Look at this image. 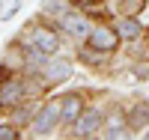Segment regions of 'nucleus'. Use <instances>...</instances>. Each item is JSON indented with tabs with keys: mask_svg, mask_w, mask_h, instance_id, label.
Masks as SVG:
<instances>
[{
	"mask_svg": "<svg viewBox=\"0 0 149 140\" xmlns=\"http://www.w3.org/2000/svg\"><path fill=\"white\" fill-rule=\"evenodd\" d=\"M102 125V113L98 110H84L78 119H74V134L78 137H93Z\"/></svg>",
	"mask_w": 149,
	"mask_h": 140,
	"instance_id": "nucleus-3",
	"label": "nucleus"
},
{
	"mask_svg": "<svg viewBox=\"0 0 149 140\" xmlns=\"http://www.w3.org/2000/svg\"><path fill=\"white\" fill-rule=\"evenodd\" d=\"M143 137H146V140H149V131H143Z\"/></svg>",
	"mask_w": 149,
	"mask_h": 140,
	"instance_id": "nucleus-15",
	"label": "nucleus"
},
{
	"mask_svg": "<svg viewBox=\"0 0 149 140\" xmlns=\"http://www.w3.org/2000/svg\"><path fill=\"white\" fill-rule=\"evenodd\" d=\"M63 116V101H48V104L39 110V116H36V122H33V134H48L54 128V122Z\"/></svg>",
	"mask_w": 149,
	"mask_h": 140,
	"instance_id": "nucleus-1",
	"label": "nucleus"
},
{
	"mask_svg": "<svg viewBox=\"0 0 149 140\" xmlns=\"http://www.w3.org/2000/svg\"><path fill=\"white\" fill-rule=\"evenodd\" d=\"M21 101H24V86L18 81H9L3 90H0V104L3 107H15V104H21Z\"/></svg>",
	"mask_w": 149,
	"mask_h": 140,
	"instance_id": "nucleus-6",
	"label": "nucleus"
},
{
	"mask_svg": "<svg viewBox=\"0 0 149 140\" xmlns=\"http://www.w3.org/2000/svg\"><path fill=\"white\" fill-rule=\"evenodd\" d=\"M33 48L39 54H54L60 48V39L54 36V30H45V27H36L33 30Z\"/></svg>",
	"mask_w": 149,
	"mask_h": 140,
	"instance_id": "nucleus-4",
	"label": "nucleus"
},
{
	"mask_svg": "<svg viewBox=\"0 0 149 140\" xmlns=\"http://www.w3.org/2000/svg\"><path fill=\"white\" fill-rule=\"evenodd\" d=\"M81 113H84V101H81V95H72V93H69V95L63 98V119H66V122H74Z\"/></svg>",
	"mask_w": 149,
	"mask_h": 140,
	"instance_id": "nucleus-7",
	"label": "nucleus"
},
{
	"mask_svg": "<svg viewBox=\"0 0 149 140\" xmlns=\"http://www.w3.org/2000/svg\"><path fill=\"white\" fill-rule=\"evenodd\" d=\"M116 33L122 36V39H137V36H140V24L134 21V18H122L116 24Z\"/></svg>",
	"mask_w": 149,
	"mask_h": 140,
	"instance_id": "nucleus-9",
	"label": "nucleus"
},
{
	"mask_svg": "<svg viewBox=\"0 0 149 140\" xmlns=\"http://www.w3.org/2000/svg\"><path fill=\"white\" fill-rule=\"evenodd\" d=\"M42 75H45L48 84H63L66 78H72V63L69 60H48Z\"/></svg>",
	"mask_w": 149,
	"mask_h": 140,
	"instance_id": "nucleus-2",
	"label": "nucleus"
},
{
	"mask_svg": "<svg viewBox=\"0 0 149 140\" xmlns=\"http://www.w3.org/2000/svg\"><path fill=\"white\" fill-rule=\"evenodd\" d=\"M104 137H107V140H116V137H128V131H122V128H107Z\"/></svg>",
	"mask_w": 149,
	"mask_h": 140,
	"instance_id": "nucleus-13",
	"label": "nucleus"
},
{
	"mask_svg": "<svg viewBox=\"0 0 149 140\" xmlns=\"http://www.w3.org/2000/svg\"><path fill=\"white\" fill-rule=\"evenodd\" d=\"M0 140H18V131L12 125H0Z\"/></svg>",
	"mask_w": 149,
	"mask_h": 140,
	"instance_id": "nucleus-12",
	"label": "nucleus"
},
{
	"mask_svg": "<svg viewBox=\"0 0 149 140\" xmlns=\"http://www.w3.org/2000/svg\"><path fill=\"white\" fill-rule=\"evenodd\" d=\"M3 78H6V69H0V81H3Z\"/></svg>",
	"mask_w": 149,
	"mask_h": 140,
	"instance_id": "nucleus-14",
	"label": "nucleus"
},
{
	"mask_svg": "<svg viewBox=\"0 0 149 140\" xmlns=\"http://www.w3.org/2000/svg\"><path fill=\"white\" fill-rule=\"evenodd\" d=\"M116 42H119V33H113V30L98 27V30H93V33H90V45H93L95 51H113V48H116Z\"/></svg>",
	"mask_w": 149,
	"mask_h": 140,
	"instance_id": "nucleus-5",
	"label": "nucleus"
},
{
	"mask_svg": "<svg viewBox=\"0 0 149 140\" xmlns=\"http://www.w3.org/2000/svg\"><path fill=\"white\" fill-rule=\"evenodd\" d=\"M18 3H21V0H3V3H0V21H9L12 15H15Z\"/></svg>",
	"mask_w": 149,
	"mask_h": 140,
	"instance_id": "nucleus-11",
	"label": "nucleus"
},
{
	"mask_svg": "<svg viewBox=\"0 0 149 140\" xmlns=\"http://www.w3.org/2000/svg\"><path fill=\"white\" fill-rule=\"evenodd\" d=\"M128 122H131V128H143V125L149 122V107L146 104H137V107L131 110V119Z\"/></svg>",
	"mask_w": 149,
	"mask_h": 140,
	"instance_id": "nucleus-10",
	"label": "nucleus"
},
{
	"mask_svg": "<svg viewBox=\"0 0 149 140\" xmlns=\"http://www.w3.org/2000/svg\"><path fill=\"white\" fill-rule=\"evenodd\" d=\"M60 24H63V30L72 33V36H86V33H90L86 21H84L81 15H74V12H72V15H63V18H60Z\"/></svg>",
	"mask_w": 149,
	"mask_h": 140,
	"instance_id": "nucleus-8",
	"label": "nucleus"
}]
</instances>
